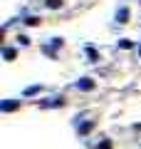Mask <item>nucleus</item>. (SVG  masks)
Returning a JSON list of instances; mask_svg holds the SVG:
<instances>
[{
  "instance_id": "2",
  "label": "nucleus",
  "mask_w": 141,
  "mask_h": 149,
  "mask_svg": "<svg viewBox=\"0 0 141 149\" xmlns=\"http://www.w3.org/2000/svg\"><path fill=\"white\" fill-rule=\"evenodd\" d=\"M77 87H82V90H89V87H92V82H77Z\"/></svg>"
},
{
  "instance_id": "1",
  "label": "nucleus",
  "mask_w": 141,
  "mask_h": 149,
  "mask_svg": "<svg viewBox=\"0 0 141 149\" xmlns=\"http://www.w3.org/2000/svg\"><path fill=\"white\" fill-rule=\"evenodd\" d=\"M126 15H129V13H126V8H121L119 15H116V17H119V22H126Z\"/></svg>"
}]
</instances>
